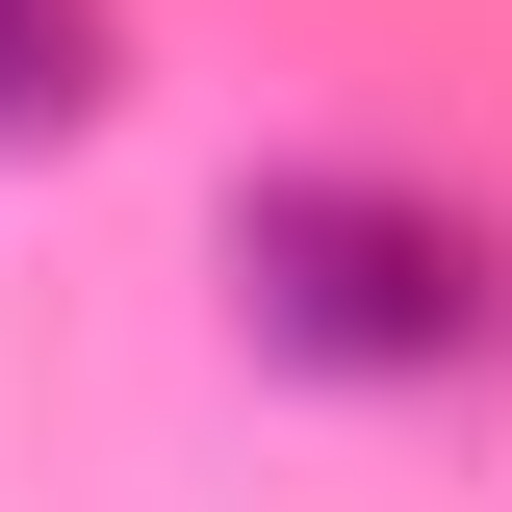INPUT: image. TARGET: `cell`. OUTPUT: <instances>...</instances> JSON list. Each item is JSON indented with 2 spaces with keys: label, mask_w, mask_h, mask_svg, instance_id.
I'll return each instance as SVG.
<instances>
[{
  "label": "cell",
  "mask_w": 512,
  "mask_h": 512,
  "mask_svg": "<svg viewBox=\"0 0 512 512\" xmlns=\"http://www.w3.org/2000/svg\"><path fill=\"white\" fill-rule=\"evenodd\" d=\"M231 333L282 384H461L512 359V231L410 154H282L231 180Z\"/></svg>",
  "instance_id": "1"
},
{
  "label": "cell",
  "mask_w": 512,
  "mask_h": 512,
  "mask_svg": "<svg viewBox=\"0 0 512 512\" xmlns=\"http://www.w3.org/2000/svg\"><path fill=\"white\" fill-rule=\"evenodd\" d=\"M103 103H128V26L103 0H0V154H77Z\"/></svg>",
  "instance_id": "2"
}]
</instances>
